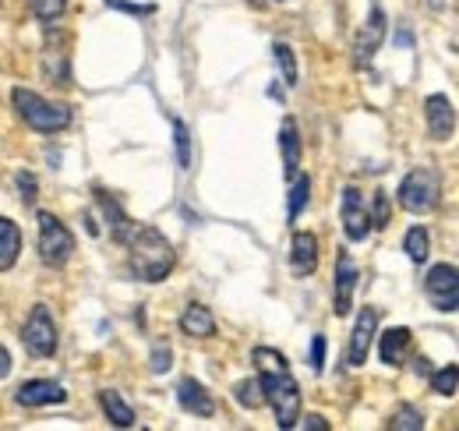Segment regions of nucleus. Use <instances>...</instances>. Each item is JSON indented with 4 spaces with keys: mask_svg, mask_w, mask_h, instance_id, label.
Returning <instances> with one entry per match:
<instances>
[{
    "mask_svg": "<svg viewBox=\"0 0 459 431\" xmlns=\"http://www.w3.org/2000/svg\"><path fill=\"white\" fill-rule=\"evenodd\" d=\"M173 149H177V166L191 170V128L184 120H173Z\"/></svg>",
    "mask_w": 459,
    "mask_h": 431,
    "instance_id": "a878e982",
    "label": "nucleus"
},
{
    "mask_svg": "<svg viewBox=\"0 0 459 431\" xmlns=\"http://www.w3.org/2000/svg\"><path fill=\"white\" fill-rule=\"evenodd\" d=\"M177 403H180L184 414H195V418H212L216 414V400H212V392L198 378H180Z\"/></svg>",
    "mask_w": 459,
    "mask_h": 431,
    "instance_id": "4468645a",
    "label": "nucleus"
},
{
    "mask_svg": "<svg viewBox=\"0 0 459 431\" xmlns=\"http://www.w3.org/2000/svg\"><path fill=\"white\" fill-rule=\"evenodd\" d=\"M233 400L244 407V410H258L265 407V392H262V382L258 378H244L233 385Z\"/></svg>",
    "mask_w": 459,
    "mask_h": 431,
    "instance_id": "5701e85b",
    "label": "nucleus"
},
{
    "mask_svg": "<svg viewBox=\"0 0 459 431\" xmlns=\"http://www.w3.org/2000/svg\"><path fill=\"white\" fill-rule=\"evenodd\" d=\"M400 206L410 216H428L438 209V198H442V177L435 166H413L406 177L400 180V191H396Z\"/></svg>",
    "mask_w": 459,
    "mask_h": 431,
    "instance_id": "20e7f679",
    "label": "nucleus"
},
{
    "mask_svg": "<svg viewBox=\"0 0 459 431\" xmlns=\"http://www.w3.org/2000/svg\"><path fill=\"white\" fill-rule=\"evenodd\" d=\"M424 297L435 312H459V269L449 262L431 266L424 276Z\"/></svg>",
    "mask_w": 459,
    "mask_h": 431,
    "instance_id": "0eeeda50",
    "label": "nucleus"
},
{
    "mask_svg": "<svg viewBox=\"0 0 459 431\" xmlns=\"http://www.w3.org/2000/svg\"><path fill=\"white\" fill-rule=\"evenodd\" d=\"M170 361H173L170 347H167V343H156V350H152V365H149V368H152L156 375H167V372H170Z\"/></svg>",
    "mask_w": 459,
    "mask_h": 431,
    "instance_id": "7c9ffc66",
    "label": "nucleus"
},
{
    "mask_svg": "<svg viewBox=\"0 0 459 431\" xmlns=\"http://www.w3.org/2000/svg\"><path fill=\"white\" fill-rule=\"evenodd\" d=\"M357 279H360L357 262L350 259V251H340V255H336V276H333V312H336L340 319H346V315L353 312Z\"/></svg>",
    "mask_w": 459,
    "mask_h": 431,
    "instance_id": "9d476101",
    "label": "nucleus"
},
{
    "mask_svg": "<svg viewBox=\"0 0 459 431\" xmlns=\"http://www.w3.org/2000/svg\"><path fill=\"white\" fill-rule=\"evenodd\" d=\"M431 389H435L438 396H453L459 389V365H446V368L431 372Z\"/></svg>",
    "mask_w": 459,
    "mask_h": 431,
    "instance_id": "bb28decb",
    "label": "nucleus"
},
{
    "mask_svg": "<svg viewBox=\"0 0 459 431\" xmlns=\"http://www.w3.org/2000/svg\"><path fill=\"white\" fill-rule=\"evenodd\" d=\"M29 11L39 18V22H57L60 14L67 11V0H29Z\"/></svg>",
    "mask_w": 459,
    "mask_h": 431,
    "instance_id": "c85d7f7f",
    "label": "nucleus"
},
{
    "mask_svg": "<svg viewBox=\"0 0 459 431\" xmlns=\"http://www.w3.org/2000/svg\"><path fill=\"white\" fill-rule=\"evenodd\" d=\"M424 117H428V135L435 142H453V135H456V107H453L449 96H442V92L428 96L424 100Z\"/></svg>",
    "mask_w": 459,
    "mask_h": 431,
    "instance_id": "f8f14e48",
    "label": "nucleus"
},
{
    "mask_svg": "<svg viewBox=\"0 0 459 431\" xmlns=\"http://www.w3.org/2000/svg\"><path fill=\"white\" fill-rule=\"evenodd\" d=\"M340 219H343V233L346 241H364L371 233V216L364 206V195L350 184L343 188V198H340Z\"/></svg>",
    "mask_w": 459,
    "mask_h": 431,
    "instance_id": "9b49d317",
    "label": "nucleus"
},
{
    "mask_svg": "<svg viewBox=\"0 0 459 431\" xmlns=\"http://www.w3.org/2000/svg\"><path fill=\"white\" fill-rule=\"evenodd\" d=\"M11 107L18 110V117L39 131V135H57V131H67L71 128V107L64 103H50L47 96L32 92V89H14L11 92Z\"/></svg>",
    "mask_w": 459,
    "mask_h": 431,
    "instance_id": "7ed1b4c3",
    "label": "nucleus"
},
{
    "mask_svg": "<svg viewBox=\"0 0 459 431\" xmlns=\"http://www.w3.org/2000/svg\"><path fill=\"white\" fill-rule=\"evenodd\" d=\"M290 269L297 279H307L318 269V237L307 230H297L290 241Z\"/></svg>",
    "mask_w": 459,
    "mask_h": 431,
    "instance_id": "ddd939ff",
    "label": "nucleus"
},
{
    "mask_svg": "<svg viewBox=\"0 0 459 431\" xmlns=\"http://www.w3.org/2000/svg\"><path fill=\"white\" fill-rule=\"evenodd\" d=\"M385 32H389V18H385L382 4L371 0V14H368V22L360 25V32L353 40V67H368L371 64V57L378 54L382 43H385Z\"/></svg>",
    "mask_w": 459,
    "mask_h": 431,
    "instance_id": "6e6552de",
    "label": "nucleus"
},
{
    "mask_svg": "<svg viewBox=\"0 0 459 431\" xmlns=\"http://www.w3.org/2000/svg\"><path fill=\"white\" fill-rule=\"evenodd\" d=\"M371 230H385L389 226V216H393V206H389V195L385 191H375V202H371Z\"/></svg>",
    "mask_w": 459,
    "mask_h": 431,
    "instance_id": "c756f323",
    "label": "nucleus"
},
{
    "mask_svg": "<svg viewBox=\"0 0 459 431\" xmlns=\"http://www.w3.org/2000/svg\"><path fill=\"white\" fill-rule=\"evenodd\" d=\"M307 198H311V177L297 173V177H293V188H290V206H287V219H290V223H297V216L304 213Z\"/></svg>",
    "mask_w": 459,
    "mask_h": 431,
    "instance_id": "b1692460",
    "label": "nucleus"
},
{
    "mask_svg": "<svg viewBox=\"0 0 459 431\" xmlns=\"http://www.w3.org/2000/svg\"><path fill=\"white\" fill-rule=\"evenodd\" d=\"M300 128H297V120L287 117L283 120V128H280V153H283V173H287V180H293L297 173H300Z\"/></svg>",
    "mask_w": 459,
    "mask_h": 431,
    "instance_id": "f3484780",
    "label": "nucleus"
},
{
    "mask_svg": "<svg viewBox=\"0 0 459 431\" xmlns=\"http://www.w3.org/2000/svg\"><path fill=\"white\" fill-rule=\"evenodd\" d=\"M410 343H413V332H410L406 325L385 329V332L378 336V357H382V365L400 368L403 361H406V354H410Z\"/></svg>",
    "mask_w": 459,
    "mask_h": 431,
    "instance_id": "dca6fc26",
    "label": "nucleus"
},
{
    "mask_svg": "<svg viewBox=\"0 0 459 431\" xmlns=\"http://www.w3.org/2000/svg\"><path fill=\"white\" fill-rule=\"evenodd\" d=\"M96 202H100V209H103V216H107V223H110V233H114L117 241L124 244L127 237H131V230H134V223L127 219V213L117 206L114 198L107 195V191H96Z\"/></svg>",
    "mask_w": 459,
    "mask_h": 431,
    "instance_id": "412c9836",
    "label": "nucleus"
},
{
    "mask_svg": "<svg viewBox=\"0 0 459 431\" xmlns=\"http://www.w3.org/2000/svg\"><path fill=\"white\" fill-rule=\"evenodd\" d=\"M14 184H18V191H22V202H25V206H32V202H36V177L22 170V173L14 177Z\"/></svg>",
    "mask_w": 459,
    "mask_h": 431,
    "instance_id": "2f4dec72",
    "label": "nucleus"
},
{
    "mask_svg": "<svg viewBox=\"0 0 459 431\" xmlns=\"http://www.w3.org/2000/svg\"><path fill=\"white\" fill-rule=\"evenodd\" d=\"M273 57H276V64H280V71H283V82H287L290 89H297L300 71H297V54L290 50V43H273Z\"/></svg>",
    "mask_w": 459,
    "mask_h": 431,
    "instance_id": "393cba45",
    "label": "nucleus"
},
{
    "mask_svg": "<svg viewBox=\"0 0 459 431\" xmlns=\"http://www.w3.org/2000/svg\"><path fill=\"white\" fill-rule=\"evenodd\" d=\"M389 428L393 431H420L424 428V414H420L417 407H400V410L393 414Z\"/></svg>",
    "mask_w": 459,
    "mask_h": 431,
    "instance_id": "cd10ccee",
    "label": "nucleus"
},
{
    "mask_svg": "<svg viewBox=\"0 0 459 431\" xmlns=\"http://www.w3.org/2000/svg\"><path fill=\"white\" fill-rule=\"evenodd\" d=\"M7 372H11V354L0 347V378H7Z\"/></svg>",
    "mask_w": 459,
    "mask_h": 431,
    "instance_id": "c9c22d12",
    "label": "nucleus"
},
{
    "mask_svg": "<svg viewBox=\"0 0 459 431\" xmlns=\"http://www.w3.org/2000/svg\"><path fill=\"white\" fill-rule=\"evenodd\" d=\"M403 251H406V259H410L413 266L428 262V255H431V233H428L424 226H410L406 237H403Z\"/></svg>",
    "mask_w": 459,
    "mask_h": 431,
    "instance_id": "4be33fe9",
    "label": "nucleus"
},
{
    "mask_svg": "<svg viewBox=\"0 0 459 431\" xmlns=\"http://www.w3.org/2000/svg\"><path fill=\"white\" fill-rule=\"evenodd\" d=\"M110 7H117V11H127V14H152L156 7L152 4H127V0H107Z\"/></svg>",
    "mask_w": 459,
    "mask_h": 431,
    "instance_id": "72a5a7b5",
    "label": "nucleus"
},
{
    "mask_svg": "<svg viewBox=\"0 0 459 431\" xmlns=\"http://www.w3.org/2000/svg\"><path fill=\"white\" fill-rule=\"evenodd\" d=\"M22 343H25V350H29L32 357H39V361L57 354V322H54V315H50L47 304H36V308H32L29 322L22 325Z\"/></svg>",
    "mask_w": 459,
    "mask_h": 431,
    "instance_id": "423d86ee",
    "label": "nucleus"
},
{
    "mask_svg": "<svg viewBox=\"0 0 459 431\" xmlns=\"http://www.w3.org/2000/svg\"><path fill=\"white\" fill-rule=\"evenodd\" d=\"M36 223H39V262L50 269H64L74 255V233L54 213H39Z\"/></svg>",
    "mask_w": 459,
    "mask_h": 431,
    "instance_id": "39448f33",
    "label": "nucleus"
},
{
    "mask_svg": "<svg viewBox=\"0 0 459 431\" xmlns=\"http://www.w3.org/2000/svg\"><path fill=\"white\" fill-rule=\"evenodd\" d=\"M18 259H22V226L0 216V272L14 269Z\"/></svg>",
    "mask_w": 459,
    "mask_h": 431,
    "instance_id": "a211bd4d",
    "label": "nucleus"
},
{
    "mask_svg": "<svg viewBox=\"0 0 459 431\" xmlns=\"http://www.w3.org/2000/svg\"><path fill=\"white\" fill-rule=\"evenodd\" d=\"M180 329L191 339H209V336H216V319L205 304H187L184 315H180Z\"/></svg>",
    "mask_w": 459,
    "mask_h": 431,
    "instance_id": "6ab92c4d",
    "label": "nucleus"
},
{
    "mask_svg": "<svg viewBox=\"0 0 459 431\" xmlns=\"http://www.w3.org/2000/svg\"><path fill=\"white\" fill-rule=\"evenodd\" d=\"M14 400H18L22 407H54V403H64V400H67V392H64L60 382L32 378V382H25V385L14 392Z\"/></svg>",
    "mask_w": 459,
    "mask_h": 431,
    "instance_id": "2eb2a0df",
    "label": "nucleus"
},
{
    "mask_svg": "<svg viewBox=\"0 0 459 431\" xmlns=\"http://www.w3.org/2000/svg\"><path fill=\"white\" fill-rule=\"evenodd\" d=\"M100 407H103V414H107V421L114 428H134V410L127 407V400L117 389H103L100 392Z\"/></svg>",
    "mask_w": 459,
    "mask_h": 431,
    "instance_id": "aec40b11",
    "label": "nucleus"
},
{
    "mask_svg": "<svg viewBox=\"0 0 459 431\" xmlns=\"http://www.w3.org/2000/svg\"><path fill=\"white\" fill-rule=\"evenodd\" d=\"M375 336H378V308H360L353 332H350V343H346V365L350 368H364Z\"/></svg>",
    "mask_w": 459,
    "mask_h": 431,
    "instance_id": "1a4fd4ad",
    "label": "nucleus"
},
{
    "mask_svg": "<svg viewBox=\"0 0 459 431\" xmlns=\"http://www.w3.org/2000/svg\"><path fill=\"white\" fill-rule=\"evenodd\" d=\"M124 244H127V266L134 272V279H142V283H163L173 272V266H177L173 244L156 226L134 223L131 237Z\"/></svg>",
    "mask_w": 459,
    "mask_h": 431,
    "instance_id": "f03ea898",
    "label": "nucleus"
},
{
    "mask_svg": "<svg viewBox=\"0 0 459 431\" xmlns=\"http://www.w3.org/2000/svg\"><path fill=\"white\" fill-rule=\"evenodd\" d=\"M251 361L258 368V382H262L265 403L276 414V425L283 431L297 428V421H300V385L290 372L287 357L273 347H255Z\"/></svg>",
    "mask_w": 459,
    "mask_h": 431,
    "instance_id": "f257e3e1",
    "label": "nucleus"
},
{
    "mask_svg": "<svg viewBox=\"0 0 459 431\" xmlns=\"http://www.w3.org/2000/svg\"><path fill=\"white\" fill-rule=\"evenodd\" d=\"M297 425H300V428H307V431H329V421H325L322 414H307V418H300Z\"/></svg>",
    "mask_w": 459,
    "mask_h": 431,
    "instance_id": "f704fd0d",
    "label": "nucleus"
},
{
    "mask_svg": "<svg viewBox=\"0 0 459 431\" xmlns=\"http://www.w3.org/2000/svg\"><path fill=\"white\" fill-rule=\"evenodd\" d=\"M311 368H315V372L325 368V336H315V339H311Z\"/></svg>",
    "mask_w": 459,
    "mask_h": 431,
    "instance_id": "473e14b6",
    "label": "nucleus"
},
{
    "mask_svg": "<svg viewBox=\"0 0 459 431\" xmlns=\"http://www.w3.org/2000/svg\"><path fill=\"white\" fill-rule=\"evenodd\" d=\"M280 4H283V0H280Z\"/></svg>",
    "mask_w": 459,
    "mask_h": 431,
    "instance_id": "e433bc0d",
    "label": "nucleus"
}]
</instances>
